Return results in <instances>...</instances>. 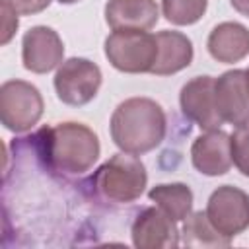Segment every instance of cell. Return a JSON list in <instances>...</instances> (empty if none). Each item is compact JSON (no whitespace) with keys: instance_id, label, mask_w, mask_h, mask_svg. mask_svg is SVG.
<instances>
[{"instance_id":"obj_1","label":"cell","mask_w":249,"mask_h":249,"mask_svg":"<svg viewBox=\"0 0 249 249\" xmlns=\"http://www.w3.org/2000/svg\"><path fill=\"white\" fill-rule=\"evenodd\" d=\"M113 142L126 154H146L165 136V113L150 97H128L117 105L109 123Z\"/></svg>"},{"instance_id":"obj_2","label":"cell","mask_w":249,"mask_h":249,"mask_svg":"<svg viewBox=\"0 0 249 249\" xmlns=\"http://www.w3.org/2000/svg\"><path fill=\"white\" fill-rule=\"evenodd\" d=\"M41 156L47 165L58 173L82 175L93 167L99 158L97 134L82 123H56L39 132Z\"/></svg>"},{"instance_id":"obj_3","label":"cell","mask_w":249,"mask_h":249,"mask_svg":"<svg viewBox=\"0 0 249 249\" xmlns=\"http://www.w3.org/2000/svg\"><path fill=\"white\" fill-rule=\"evenodd\" d=\"M148 173L144 163L134 154H115L91 177L93 191L105 202L126 204L144 193Z\"/></svg>"},{"instance_id":"obj_4","label":"cell","mask_w":249,"mask_h":249,"mask_svg":"<svg viewBox=\"0 0 249 249\" xmlns=\"http://www.w3.org/2000/svg\"><path fill=\"white\" fill-rule=\"evenodd\" d=\"M156 35L138 29H115L105 39V56L121 72H150L156 60Z\"/></svg>"},{"instance_id":"obj_5","label":"cell","mask_w":249,"mask_h":249,"mask_svg":"<svg viewBox=\"0 0 249 249\" xmlns=\"http://www.w3.org/2000/svg\"><path fill=\"white\" fill-rule=\"evenodd\" d=\"M43 97L39 89L23 80H8L0 88V121L12 132H25L39 123Z\"/></svg>"},{"instance_id":"obj_6","label":"cell","mask_w":249,"mask_h":249,"mask_svg":"<svg viewBox=\"0 0 249 249\" xmlns=\"http://www.w3.org/2000/svg\"><path fill=\"white\" fill-rule=\"evenodd\" d=\"M101 80V70L95 62L72 56L58 66L54 74V89L62 103L78 107L89 103L97 95Z\"/></svg>"},{"instance_id":"obj_7","label":"cell","mask_w":249,"mask_h":249,"mask_svg":"<svg viewBox=\"0 0 249 249\" xmlns=\"http://www.w3.org/2000/svg\"><path fill=\"white\" fill-rule=\"evenodd\" d=\"M204 212L218 231L235 237L249 228V195L237 187L222 185L210 195Z\"/></svg>"},{"instance_id":"obj_8","label":"cell","mask_w":249,"mask_h":249,"mask_svg":"<svg viewBox=\"0 0 249 249\" xmlns=\"http://www.w3.org/2000/svg\"><path fill=\"white\" fill-rule=\"evenodd\" d=\"M214 84L216 78L212 76H196L189 80L179 93L183 115L202 130H214L224 123L216 109Z\"/></svg>"},{"instance_id":"obj_9","label":"cell","mask_w":249,"mask_h":249,"mask_svg":"<svg viewBox=\"0 0 249 249\" xmlns=\"http://www.w3.org/2000/svg\"><path fill=\"white\" fill-rule=\"evenodd\" d=\"M64 45L58 33L47 25H35L21 39V60L29 72L47 74L62 62Z\"/></svg>"},{"instance_id":"obj_10","label":"cell","mask_w":249,"mask_h":249,"mask_svg":"<svg viewBox=\"0 0 249 249\" xmlns=\"http://www.w3.org/2000/svg\"><path fill=\"white\" fill-rule=\"evenodd\" d=\"M216 109L224 123L233 126L249 124V88L245 70H230L216 78Z\"/></svg>"},{"instance_id":"obj_11","label":"cell","mask_w":249,"mask_h":249,"mask_svg":"<svg viewBox=\"0 0 249 249\" xmlns=\"http://www.w3.org/2000/svg\"><path fill=\"white\" fill-rule=\"evenodd\" d=\"M177 222L169 218L160 206L142 210L130 230L132 243L138 249H169L179 245Z\"/></svg>"},{"instance_id":"obj_12","label":"cell","mask_w":249,"mask_h":249,"mask_svg":"<svg viewBox=\"0 0 249 249\" xmlns=\"http://www.w3.org/2000/svg\"><path fill=\"white\" fill-rule=\"evenodd\" d=\"M191 160L196 171L208 177L224 175L231 167V146L230 136L224 130H208L195 138L191 146Z\"/></svg>"},{"instance_id":"obj_13","label":"cell","mask_w":249,"mask_h":249,"mask_svg":"<svg viewBox=\"0 0 249 249\" xmlns=\"http://www.w3.org/2000/svg\"><path fill=\"white\" fill-rule=\"evenodd\" d=\"M160 19L156 0H109L105 4V21L115 29L148 31Z\"/></svg>"},{"instance_id":"obj_14","label":"cell","mask_w":249,"mask_h":249,"mask_svg":"<svg viewBox=\"0 0 249 249\" xmlns=\"http://www.w3.org/2000/svg\"><path fill=\"white\" fill-rule=\"evenodd\" d=\"M156 60L150 74L156 76H169L193 62V43L187 35L179 31H160L156 33Z\"/></svg>"},{"instance_id":"obj_15","label":"cell","mask_w":249,"mask_h":249,"mask_svg":"<svg viewBox=\"0 0 249 249\" xmlns=\"http://www.w3.org/2000/svg\"><path fill=\"white\" fill-rule=\"evenodd\" d=\"M208 53L214 60L231 64L249 54V29L237 21L218 23L206 41Z\"/></svg>"},{"instance_id":"obj_16","label":"cell","mask_w":249,"mask_h":249,"mask_svg":"<svg viewBox=\"0 0 249 249\" xmlns=\"http://www.w3.org/2000/svg\"><path fill=\"white\" fill-rule=\"evenodd\" d=\"M150 200L156 202L175 222L185 220L193 208V191L185 183H161L150 189Z\"/></svg>"},{"instance_id":"obj_17","label":"cell","mask_w":249,"mask_h":249,"mask_svg":"<svg viewBox=\"0 0 249 249\" xmlns=\"http://www.w3.org/2000/svg\"><path fill=\"white\" fill-rule=\"evenodd\" d=\"M183 243L187 247H228L231 237L218 231L208 220L206 212L198 210L185 218L183 224Z\"/></svg>"},{"instance_id":"obj_18","label":"cell","mask_w":249,"mask_h":249,"mask_svg":"<svg viewBox=\"0 0 249 249\" xmlns=\"http://www.w3.org/2000/svg\"><path fill=\"white\" fill-rule=\"evenodd\" d=\"M208 0H161V10L167 21L175 25H193L206 12Z\"/></svg>"},{"instance_id":"obj_19","label":"cell","mask_w":249,"mask_h":249,"mask_svg":"<svg viewBox=\"0 0 249 249\" xmlns=\"http://www.w3.org/2000/svg\"><path fill=\"white\" fill-rule=\"evenodd\" d=\"M230 146H231V161L243 173L249 177V124L237 126V130L230 136Z\"/></svg>"},{"instance_id":"obj_20","label":"cell","mask_w":249,"mask_h":249,"mask_svg":"<svg viewBox=\"0 0 249 249\" xmlns=\"http://www.w3.org/2000/svg\"><path fill=\"white\" fill-rule=\"evenodd\" d=\"M18 29V12L8 0H2V45H6Z\"/></svg>"},{"instance_id":"obj_21","label":"cell","mask_w":249,"mask_h":249,"mask_svg":"<svg viewBox=\"0 0 249 249\" xmlns=\"http://www.w3.org/2000/svg\"><path fill=\"white\" fill-rule=\"evenodd\" d=\"M12 6H14V10L18 12V14H21V16H31V14H39V12H43L49 4H51V0H8Z\"/></svg>"},{"instance_id":"obj_22","label":"cell","mask_w":249,"mask_h":249,"mask_svg":"<svg viewBox=\"0 0 249 249\" xmlns=\"http://www.w3.org/2000/svg\"><path fill=\"white\" fill-rule=\"evenodd\" d=\"M230 2H231L233 10H237L245 18H249V0H230Z\"/></svg>"},{"instance_id":"obj_23","label":"cell","mask_w":249,"mask_h":249,"mask_svg":"<svg viewBox=\"0 0 249 249\" xmlns=\"http://www.w3.org/2000/svg\"><path fill=\"white\" fill-rule=\"evenodd\" d=\"M60 4H74V2H78V0H58Z\"/></svg>"},{"instance_id":"obj_24","label":"cell","mask_w":249,"mask_h":249,"mask_svg":"<svg viewBox=\"0 0 249 249\" xmlns=\"http://www.w3.org/2000/svg\"><path fill=\"white\" fill-rule=\"evenodd\" d=\"M245 78H247V88H249V68L245 70Z\"/></svg>"}]
</instances>
